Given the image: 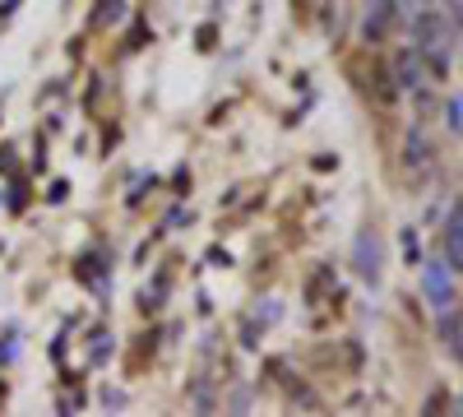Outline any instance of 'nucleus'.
Returning a JSON list of instances; mask_svg holds the SVG:
<instances>
[{
    "instance_id": "obj_9",
    "label": "nucleus",
    "mask_w": 463,
    "mask_h": 417,
    "mask_svg": "<svg viewBox=\"0 0 463 417\" xmlns=\"http://www.w3.org/2000/svg\"><path fill=\"white\" fill-rule=\"evenodd\" d=\"M126 14V0H102V5H98V24H116V19H121Z\"/></svg>"
},
{
    "instance_id": "obj_6",
    "label": "nucleus",
    "mask_w": 463,
    "mask_h": 417,
    "mask_svg": "<svg viewBox=\"0 0 463 417\" xmlns=\"http://www.w3.org/2000/svg\"><path fill=\"white\" fill-rule=\"evenodd\" d=\"M403 163H408V172L431 167V144H427V135H421V130H412V135L403 139Z\"/></svg>"
},
{
    "instance_id": "obj_5",
    "label": "nucleus",
    "mask_w": 463,
    "mask_h": 417,
    "mask_svg": "<svg viewBox=\"0 0 463 417\" xmlns=\"http://www.w3.org/2000/svg\"><path fill=\"white\" fill-rule=\"evenodd\" d=\"M445 264L454 274L463 264V213H458V204H449V218H445Z\"/></svg>"
},
{
    "instance_id": "obj_2",
    "label": "nucleus",
    "mask_w": 463,
    "mask_h": 417,
    "mask_svg": "<svg viewBox=\"0 0 463 417\" xmlns=\"http://www.w3.org/2000/svg\"><path fill=\"white\" fill-rule=\"evenodd\" d=\"M353 264H357L362 283H371V288L380 283V274H384V246H380V237L371 232V227L353 242Z\"/></svg>"
},
{
    "instance_id": "obj_7",
    "label": "nucleus",
    "mask_w": 463,
    "mask_h": 417,
    "mask_svg": "<svg viewBox=\"0 0 463 417\" xmlns=\"http://www.w3.org/2000/svg\"><path fill=\"white\" fill-rule=\"evenodd\" d=\"M436 334H440V348L458 362V353H463V348H458V334H463V325H458V311H454V307H445V311H440V329H436Z\"/></svg>"
},
{
    "instance_id": "obj_11",
    "label": "nucleus",
    "mask_w": 463,
    "mask_h": 417,
    "mask_svg": "<svg viewBox=\"0 0 463 417\" xmlns=\"http://www.w3.org/2000/svg\"><path fill=\"white\" fill-rule=\"evenodd\" d=\"M403 255H408V264H417V232L412 227H403Z\"/></svg>"
},
{
    "instance_id": "obj_10",
    "label": "nucleus",
    "mask_w": 463,
    "mask_h": 417,
    "mask_svg": "<svg viewBox=\"0 0 463 417\" xmlns=\"http://www.w3.org/2000/svg\"><path fill=\"white\" fill-rule=\"evenodd\" d=\"M458 111H463V102H458V98H449V102H445V126H449L454 135H458Z\"/></svg>"
},
{
    "instance_id": "obj_3",
    "label": "nucleus",
    "mask_w": 463,
    "mask_h": 417,
    "mask_svg": "<svg viewBox=\"0 0 463 417\" xmlns=\"http://www.w3.org/2000/svg\"><path fill=\"white\" fill-rule=\"evenodd\" d=\"M399 0H366V14H362V37L366 43H384L390 28L399 24Z\"/></svg>"
},
{
    "instance_id": "obj_1",
    "label": "nucleus",
    "mask_w": 463,
    "mask_h": 417,
    "mask_svg": "<svg viewBox=\"0 0 463 417\" xmlns=\"http://www.w3.org/2000/svg\"><path fill=\"white\" fill-rule=\"evenodd\" d=\"M454 19L458 14H449V24H445V10H417L412 14V43L421 47V52H431V47H445V37H454Z\"/></svg>"
},
{
    "instance_id": "obj_4",
    "label": "nucleus",
    "mask_w": 463,
    "mask_h": 417,
    "mask_svg": "<svg viewBox=\"0 0 463 417\" xmlns=\"http://www.w3.org/2000/svg\"><path fill=\"white\" fill-rule=\"evenodd\" d=\"M421 283H427V297H431V307L436 311H445V307H454V270L449 264H427L421 270Z\"/></svg>"
},
{
    "instance_id": "obj_8",
    "label": "nucleus",
    "mask_w": 463,
    "mask_h": 417,
    "mask_svg": "<svg viewBox=\"0 0 463 417\" xmlns=\"http://www.w3.org/2000/svg\"><path fill=\"white\" fill-rule=\"evenodd\" d=\"M394 74H399L403 89H417V84H421V61H417V52H399V56H394Z\"/></svg>"
}]
</instances>
